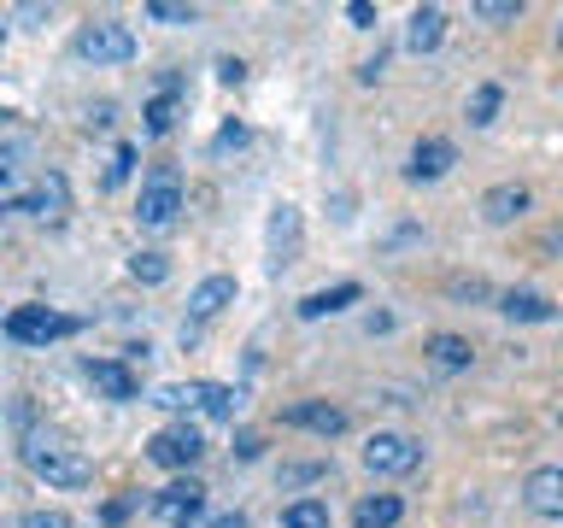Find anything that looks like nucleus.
Returning <instances> with one entry per match:
<instances>
[{
  "instance_id": "1",
  "label": "nucleus",
  "mask_w": 563,
  "mask_h": 528,
  "mask_svg": "<svg viewBox=\"0 0 563 528\" xmlns=\"http://www.w3.org/2000/svg\"><path fill=\"white\" fill-rule=\"evenodd\" d=\"M77 59H88V65H130L135 59V30L118 24V18H95V24L77 30Z\"/></svg>"
},
{
  "instance_id": "2",
  "label": "nucleus",
  "mask_w": 563,
  "mask_h": 528,
  "mask_svg": "<svg viewBox=\"0 0 563 528\" xmlns=\"http://www.w3.org/2000/svg\"><path fill=\"white\" fill-rule=\"evenodd\" d=\"M135 218H141V229H170L183 218V176H176V165H158L147 176V188L135 200Z\"/></svg>"
},
{
  "instance_id": "3",
  "label": "nucleus",
  "mask_w": 563,
  "mask_h": 528,
  "mask_svg": "<svg viewBox=\"0 0 563 528\" xmlns=\"http://www.w3.org/2000/svg\"><path fill=\"white\" fill-rule=\"evenodd\" d=\"M24 464L42 475L47 487H88V482H95V464H88L82 452H70V447H42V440H30Z\"/></svg>"
},
{
  "instance_id": "4",
  "label": "nucleus",
  "mask_w": 563,
  "mask_h": 528,
  "mask_svg": "<svg viewBox=\"0 0 563 528\" xmlns=\"http://www.w3.org/2000/svg\"><path fill=\"white\" fill-rule=\"evenodd\" d=\"M417 464H422V447H417L411 435L382 429V435L364 440V470H369V475H411Z\"/></svg>"
},
{
  "instance_id": "5",
  "label": "nucleus",
  "mask_w": 563,
  "mask_h": 528,
  "mask_svg": "<svg viewBox=\"0 0 563 528\" xmlns=\"http://www.w3.org/2000/svg\"><path fill=\"white\" fill-rule=\"evenodd\" d=\"M7 334L24 346H47V341H65V334H77V317H59L47 306H18L7 311Z\"/></svg>"
},
{
  "instance_id": "6",
  "label": "nucleus",
  "mask_w": 563,
  "mask_h": 528,
  "mask_svg": "<svg viewBox=\"0 0 563 528\" xmlns=\"http://www.w3.org/2000/svg\"><path fill=\"white\" fill-rule=\"evenodd\" d=\"M200 452H206V440L194 422H170V429H158L147 440V458L153 464H165V470H188V464H200Z\"/></svg>"
},
{
  "instance_id": "7",
  "label": "nucleus",
  "mask_w": 563,
  "mask_h": 528,
  "mask_svg": "<svg viewBox=\"0 0 563 528\" xmlns=\"http://www.w3.org/2000/svg\"><path fill=\"white\" fill-rule=\"evenodd\" d=\"M264 246H271V271H282V264L299 258V206L276 200L271 206V229H264Z\"/></svg>"
},
{
  "instance_id": "8",
  "label": "nucleus",
  "mask_w": 563,
  "mask_h": 528,
  "mask_svg": "<svg viewBox=\"0 0 563 528\" xmlns=\"http://www.w3.org/2000/svg\"><path fill=\"white\" fill-rule=\"evenodd\" d=\"M522 505L534 510V517H563V464H540L534 475L522 482Z\"/></svg>"
},
{
  "instance_id": "9",
  "label": "nucleus",
  "mask_w": 563,
  "mask_h": 528,
  "mask_svg": "<svg viewBox=\"0 0 563 528\" xmlns=\"http://www.w3.org/2000/svg\"><path fill=\"white\" fill-rule=\"evenodd\" d=\"M282 422H288V429H311V435H323V440L346 435V411H341V405H329V399H299V405L282 411Z\"/></svg>"
},
{
  "instance_id": "10",
  "label": "nucleus",
  "mask_w": 563,
  "mask_h": 528,
  "mask_svg": "<svg viewBox=\"0 0 563 528\" xmlns=\"http://www.w3.org/2000/svg\"><path fill=\"white\" fill-rule=\"evenodd\" d=\"M18 211H30V218H42V223H65V211H70V188H65V176L59 170H47L42 183H35L24 200H18Z\"/></svg>"
},
{
  "instance_id": "11",
  "label": "nucleus",
  "mask_w": 563,
  "mask_h": 528,
  "mask_svg": "<svg viewBox=\"0 0 563 528\" xmlns=\"http://www.w3.org/2000/svg\"><path fill=\"white\" fill-rule=\"evenodd\" d=\"M452 165H457V147H452L446 135H429V141H417V147H411V165H405V176H411V183H440Z\"/></svg>"
},
{
  "instance_id": "12",
  "label": "nucleus",
  "mask_w": 563,
  "mask_h": 528,
  "mask_svg": "<svg viewBox=\"0 0 563 528\" xmlns=\"http://www.w3.org/2000/svg\"><path fill=\"white\" fill-rule=\"evenodd\" d=\"M82 376L95 382V387H100L106 399H135V394H141L135 370L123 364V359H88V364H82Z\"/></svg>"
},
{
  "instance_id": "13",
  "label": "nucleus",
  "mask_w": 563,
  "mask_h": 528,
  "mask_svg": "<svg viewBox=\"0 0 563 528\" xmlns=\"http://www.w3.org/2000/svg\"><path fill=\"white\" fill-rule=\"evenodd\" d=\"M223 306H235V276H206L200 288L188 294V317H194V329L200 323H211Z\"/></svg>"
},
{
  "instance_id": "14",
  "label": "nucleus",
  "mask_w": 563,
  "mask_h": 528,
  "mask_svg": "<svg viewBox=\"0 0 563 528\" xmlns=\"http://www.w3.org/2000/svg\"><path fill=\"white\" fill-rule=\"evenodd\" d=\"M200 505H206V487L194 482V475H183V482H170L165 493H153V517H200Z\"/></svg>"
},
{
  "instance_id": "15",
  "label": "nucleus",
  "mask_w": 563,
  "mask_h": 528,
  "mask_svg": "<svg viewBox=\"0 0 563 528\" xmlns=\"http://www.w3.org/2000/svg\"><path fill=\"white\" fill-rule=\"evenodd\" d=\"M176 88H183V77H176V70H165V88H158V95L147 100V135H170L176 130V112H183V95H176Z\"/></svg>"
},
{
  "instance_id": "16",
  "label": "nucleus",
  "mask_w": 563,
  "mask_h": 528,
  "mask_svg": "<svg viewBox=\"0 0 563 528\" xmlns=\"http://www.w3.org/2000/svg\"><path fill=\"white\" fill-rule=\"evenodd\" d=\"M358 299H364V288H358V282H334V288H317V294H306V299H299V317L311 323V317L346 311V306H358Z\"/></svg>"
},
{
  "instance_id": "17",
  "label": "nucleus",
  "mask_w": 563,
  "mask_h": 528,
  "mask_svg": "<svg viewBox=\"0 0 563 528\" xmlns=\"http://www.w3.org/2000/svg\"><path fill=\"white\" fill-rule=\"evenodd\" d=\"M499 311L510 317V323H552V317H558V306L545 294H534V288H510L499 299Z\"/></svg>"
},
{
  "instance_id": "18",
  "label": "nucleus",
  "mask_w": 563,
  "mask_h": 528,
  "mask_svg": "<svg viewBox=\"0 0 563 528\" xmlns=\"http://www.w3.org/2000/svg\"><path fill=\"white\" fill-rule=\"evenodd\" d=\"M522 211H528V188L522 183H499V188L482 194V218L487 223H510V218H522Z\"/></svg>"
},
{
  "instance_id": "19",
  "label": "nucleus",
  "mask_w": 563,
  "mask_h": 528,
  "mask_svg": "<svg viewBox=\"0 0 563 528\" xmlns=\"http://www.w3.org/2000/svg\"><path fill=\"white\" fill-rule=\"evenodd\" d=\"M440 35H446V12H440V7H417L411 30H405V47H411V53H434Z\"/></svg>"
},
{
  "instance_id": "20",
  "label": "nucleus",
  "mask_w": 563,
  "mask_h": 528,
  "mask_svg": "<svg viewBox=\"0 0 563 528\" xmlns=\"http://www.w3.org/2000/svg\"><path fill=\"white\" fill-rule=\"evenodd\" d=\"M429 364L434 370H470V359H475V346L464 341V334H429Z\"/></svg>"
},
{
  "instance_id": "21",
  "label": "nucleus",
  "mask_w": 563,
  "mask_h": 528,
  "mask_svg": "<svg viewBox=\"0 0 563 528\" xmlns=\"http://www.w3.org/2000/svg\"><path fill=\"white\" fill-rule=\"evenodd\" d=\"M405 517V505L394 499V493H376V499H358V510H352V528H394Z\"/></svg>"
},
{
  "instance_id": "22",
  "label": "nucleus",
  "mask_w": 563,
  "mask_h": 528,
  "mask_svg": "<svg viewBox=\"0 0 563 528\" xmlns=\"http://www.w3.org/2000/svg\"><path fill=\"white\" fill-rule=\"evenodd\" d=\"M194 405H200L206 417L229 422V417L241 411V394H235V387H223V382H200V387H194Z\"/></svg>"
},
{
  "instance_id": "23",
  "label": "nucleus",
  "mask_w": 563,
  "mask_h": 528,
  "mask_svg": "<svg viewBox=\"0 0 563 528\" xmlns=\"http://www.w3.org/2000/svg\"><path fill=\"white\" fill-rule=\"evenodd\" d=\"M499 106H505V88H499V82H482V88L470 95V106H464V112H470V123H475V130H487V123L499 118Z\"/></svg>"
},
{
  "instance_id": "24",
  "label": "nucleus",
  "mask_w": 563,
  "mask_h": 528,
  "mask_svg": "<svg viewBox=\"0 0 563 528\" xmlns=\"http://www.w3.org/2000/svg\"><path fill=\"white\" fill-rule=\"evenodd\" d=\"M282 528H329V505L323 499H294L282 510Z\"/></svg>"
},
{
  "instance_id": "25",
  "label": "nucleus",
  "mask_w": 563,
  "mask_h": 528,
  "mask_svg": "<svg viewBox=\"0 0 563 528\" xmlns=\"http://www.w3.org/2000/svg\"><path fill=\"white\" fill-rule=\"evenodd\" d=\"M141 12H147L153 24H170V30H183V24H194V18H200V7H183V0H147Z\"/></svg>"
},
{
  "instance_id": "26",
  "label": "nucleus",
  "mask_w": 563,
  "mask_h": 528,
  "mask_svg": "<svg viewBox=\"0 0 563 528\" xmlns=\"http://www.w3.org/2000/svg\"><path fill=\"white\" fill-rule=\"evenodd\" d=\"M475 18H482V24H517L522 0H475Z\"/></svg>"
},
{
  "instance_id": "27",
  "label": "nucleus",
  "mask_w": 563,
  "mask_h": 528,
  "mask_svg": "<svg viewBox=\"0 0 563 528\" xmlns=\"http://www.w3.org/2000/svg\"><path fill=\"white\" fill-rule=\"evenodd\" d=\"M130 271H135V282H147V288H158V282L170 276V264H165V253H135V258H130Z\"/></svg>"
},
{
  "instance_id": "28",
  "label": "nucleus",
  "mask_w": 563,
  "mask_h": 528,
  "mask_svg": "<svg viewBox=\"0 0 563 528\" xmlns=\"http://www.w3.org/2000/svg\"><path fill=\"white\" fill-rule=\"evenodd\" d=\"M24 528H77L65 510H24Z\"/></svg>"
},
{
  "instance_id": "29",
  "label": "nucleus",
  "mask_w": 563,
  "mask_h": 528,
  "mask_svg": "<svg viewBox=\"0 0 563 528\" xmlns=\"http://www.w3.org/2000/svg\"><path fill=\"white\" fill-rule=\"evenodd\" d=\"M130 165H135V147H130V141H123V147L112 153V170H106V183H112V188H118V183H123V176H130Z\"/></svg>"
},
{
  "instance_id": "30",
  "label": "nucleus",
  "mask_w": 563,
  "mask_h": 528,
  "mask_svg": "<svg viewBox=\"0 0 563 528\" xmlns=\"http://www.w3.org/2000/svg\"><path fill=\"white\" fill-rule=\"evenodd\" d=\"M153 405H165V411H176V405H194V387H158Z\"/></svg>"
},
{
  "instance_id": "31",
  "label": "nucleus",
  "mask_w": 563,
  "mask_h": 528,
  "mask_svg": "<svg viewBox=\"0 0 563 528\" xmlns=\"http://www.w3.org/2000/svg\"><path fill=\"white\" fill-rule=\"evenodd\" d=\"M346 18H352V30H376V7H369V0H352Z\"/></svg>"
},
{
  "instance_id": "32",
  "label": "nucleus",
  "mask_w": 563,
  "mask_h": 528,
  "mask_svg": "<svg viewBox=\"0 0 563 528\" xmlns=\"http://www.w3.org/2000/svg\"><path fill=\"white\" fill-rule=\"evenodd\" d=\"M241 141H246V123H223V130H218V141H211V147H218V153H229V147H241Z\"/></svg>"
},
{
  "instance_id": "33",
  "label": "nucleus",
  "mask_w": 563,
  "mask_h": 528,
  "mask_svg": "<svg viewBox=\"0 0 563 528\" xmlns=\"http://www.w3.org/2000/svg\"><path fill=\"white\" fill-rule=\"evenodd\" d=\"M323 464H299V470H282V487H299V482H317Z\"/></svg>"
},
{
  "instance_id": "34",
  "label": "nucleus",
  "mask_w": 563,
  "mask_h": 528,
  "mask_svg": "<svg viewBox=\"0 0 563 528\" xmlns=\"http://www.w3.org/2000/svg\"><path fill=\"white\" fill-rule=\"evenodd\" d=\"M218 77H223V82H241L246 65H241V59H218Z\"/></svg>"
},
{
  "instance_id": "35",
  "label": "nucleus",
  "mask_w": 563,
  "mask_h": 528,
  "mask_svg": "<svg viewBox=\"0 0 563 528\" xmlns=\"http://www.w3.org/2000/svg\"><path fill=\"white\" fill-rule=\"evenodd\" d=\"M183 528H200V522H194V517H188ZM206 528H246V517H235V510H229V517H218V522H206Z\"/></svg>"
},
{
  "instance_id": "36",
  "label": "nucleus",
  "mask_w": 563,
  "mask_h": 528,
  "mask_svg": "<svg viewBox=\"0 0 563 528\" xmlns=\"http://www.w3.org/2000/svg\"><path fill=\"white\" fill-rule=\"evenodd\" d=\"M545 246H552V253H563V223L552 229V235H545Z\"/></svg>"
},
{
  "instance_id": "37",
  "label": "nucleus",
  "mask_w": 563,
  "mask_h": 528,
  "mask_svg": "<svg viewBox=\"0 0 563 528\" xmlns=\"http://www.w3.org/2000/svg\"><path fill=\"white\" fill-rule=\"evenodd\" d=\"M558 47H563V24H558Z\"/></svg>"
}]
</instances>
